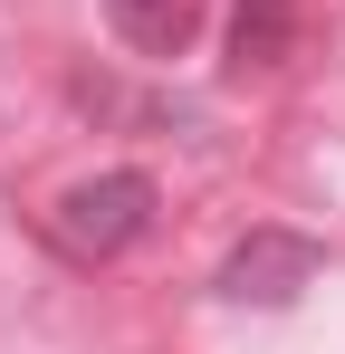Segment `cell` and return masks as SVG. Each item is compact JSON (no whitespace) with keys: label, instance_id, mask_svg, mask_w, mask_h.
<instances>
[{"label":"cell","instance_id":"1","mask_svg":"<svg viewBox=\"0 0 345 354\" xmlns=\"http://www.w3.org/2000/svg\"><path fill=\"white\" fill-rule=\"evenodd\" d=\"M154 221V182L144 173H106V182H77L67 201H57V239L77 249V259H115L125 239Z\"/></svg>","mask_w":345,"mask_h":354},{"label":"cell","instance_id":"2","mask_svg":"<svg viewBox=\"0 0 345 354\" xmlns=\"http://www.w3.org/2000/svg\"><path fill=\"white\" fill-rule=\"evenodd\" d=\"M317 239H297V230H249L240 249L221 259V297L230 306H288V297L317 278Z\"/></svg>","mask_w":345,"mask_h":354},{"label":"cell","instance_id":"3","mask_svg":"<svg viewBox=\"0 0 345 354\" xmlns=\"http://www.w3.org/2000/svg\"><path fill=\"white\" fill-rule=\"evenodd\" d=\"M106 10H115V29L134 48H182L192 19H202V0H106Z\"/></svg>","mask_w":345,"mask_h":354}]
</instances>
